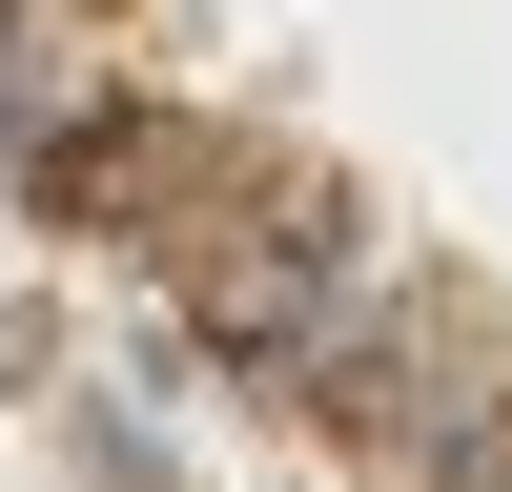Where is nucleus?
<instances>
[{
    "label": "nucleus",
    "mask_w": 512,
    "mask_h": 492,
    "mask_svg": "<svg viewBox=\"0 0 512 492\" xmlns=\"http://www.w3.org/2000/svg\"><path fill=\"white\" fill-rule=\"evenodd\" d=\"M0 185H21L41 226H103V246H205V226H226V185H246V144H226V123H185V103L82 82V103H41L21 144H0Z\"/></svg>",
    "instance_id": "obj_1"
},
{
    "label": "nucleus",
    "mask_w": 512,
    "mask_h": 492,
    "mask_svg": "<svg viewBox=\"0 0 512 492\" xmlns=\"http://www.w3.org/2000/svg\"><path fill=\"white\" fill-rule=\"evenodd\" d=\"M41 103H62V21H41V0H0V144H21Z\"/></svg>",
    "instance_id": "obj_2"
}]
</instances>
